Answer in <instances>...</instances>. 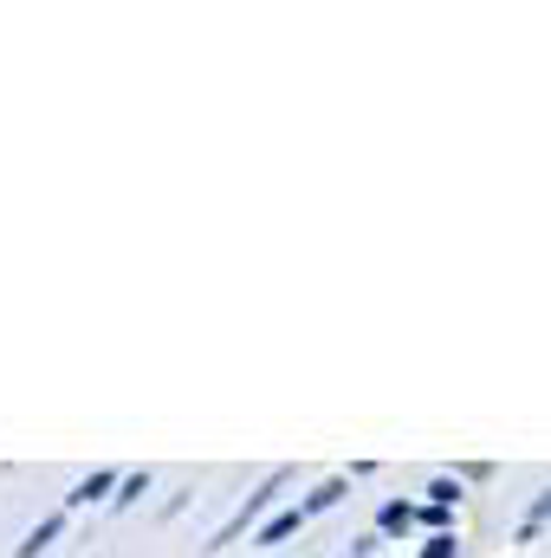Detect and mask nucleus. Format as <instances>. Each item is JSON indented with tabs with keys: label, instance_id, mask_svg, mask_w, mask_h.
Wrapping results in <instances>:
<instances>
[{
	"label": "nucleus",
	"instance_id": "7ed1b4c3",
	"mask_svg": "<svg viewBox=\"0 0 551 558\" xmlns=\"http://www.w3.org/2000/svg\"><path fill=\"white\" fill-rule=\"evenodd\" d=\"M98 494H111V474H91V481H78V494H65L72 507H85V500H98Z\"/></svg>",
	"mask_w": 551,
	"mask_h": 558
},
{
	"label": "nucleus",
	"instance_id": "f03ea898",
	"mask_svg": "<svg viewBox=\"0 0 551 558\" xmlns=\"http://www.w3.org/2000/svg\"><path fill=\"white\" fill-rule=\"evenodd\" d=\"M52 539H59V520H46V526H33V533H26V546H20L13 558H33V553H46Z\"/></svg>",
	"mask_w": 551,
	"mask_h": 558
},
{
	"label": "nucleus",
	"instance_id": "39448f33",
	"mask_svg": "<svg viewBox=\"0 0 551 558\" xmlns=\"http://www.w3.org/2000/svg\"><path fill=\"white\" fill-rule=\"evenodd\" d=\"M409 507H383V533H409Z\"/></svg>",
	"mask_w": 551,
	"mask_h": 558
},
{
	"label": "nucleus",
	"instance_id": "423d86ee",
	"mask_svg": "<svg viewBox=\"0 0 551 558\" xmlns=\"http://www.w3.org/2000/svg\"><path fill=\"white\" fill-rule=\"evenodd\" d=\"M143 487H149V474H131V481H124V494H118V507H131V500H137Z\"/></svg>",
	"mask_w": 551,
	"mask_h": 558
},
{
	"label": "nucleus",
	"instance_id": "20e7f679",
	"mask_svg": "<svg viewBox=\"0 0 551 558\" xmlns=\"http://www.w3.org/2000/svg\"><path fill=\"white\" fill-rule=\"evenodd\" d=\"M338 494H344V487H338V481H325V487L305 500V520H311V513H325V507H338Z\"/></svg>",
	"mask_w": 551,
	"mask_h": 558
},
{
	"label": "nucleus",
	"instance_id": "0eeeda50",
	"mask_svg": "<svg viewBox=\"0 0 551 558\" xmlns=\"http://www.w3.org/2000/svg\"><path fill=\"white\" fill-rule=\"evenodd\" d=\"M421 558H454V539H448V533H434V539H428V553Z\"/></svg>",
	"mask_w": 551,
	"mask_h": 558
},
{
	"label": "nucleus",
	"instance_id": "f257e3e1",
	"mask_svg": "<svg viewBox=\"0 0 551 558\" xmlns=\"http://www.w3.org/2000/svg\"><path fill=\"white\" fill-rule=\"evenodd\" d=\"M305 526V507H285V513H273L267 526H260V546H279V539H292Z\"/></svg>",
	"mask_w": 551,
	"mask_h": 558
}]
</instances>
